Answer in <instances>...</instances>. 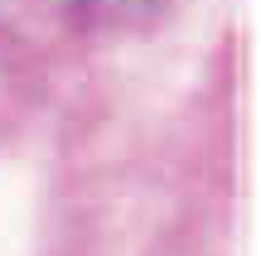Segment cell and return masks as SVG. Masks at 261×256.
<instances>
[{
    "label": "cell",
    "instance_id": "6da1fadb",
    "mask_svg": "<svg viewBox=\"0 0 261 256\" xmlns=\"http://www.w3.org/2000/svg\"><path fill=\"white\" fill-rule=\"evenodd\" d=\"M63 15L73 19H102V24H116V19H140V15H160L165 0H54Z\"/></svg>",
    "mask_w": 261,
    "mask_h": 256
}]
</instances>
